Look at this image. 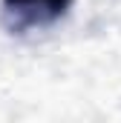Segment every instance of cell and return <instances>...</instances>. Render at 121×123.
Listing matches in <instances>:
<instances>
[{"label": "cell", "mask_w": 121, "mask_h": 123, "mask_svg": "<svg viewBox=\"0 0 121 123\" xmlns=\"http://www.w3.org/2000/svg\"><path fill=\"white\" fill-rule=\"evenodd\" d=\"M9 6L17 9L20 14H29V17H38V14L55 17L58 12H63L66 0H9Z\"/></svg>", "instance_id": "6da1fadb"}]
</instances>
